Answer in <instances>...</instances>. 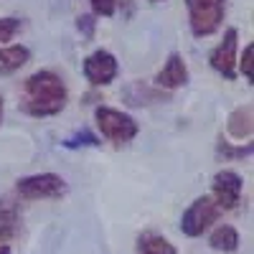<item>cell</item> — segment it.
I'll use <instances>...</instances> for the list:
<instances>
[{"label":"cell","instance_id":"277c9868","mask_svg":"<svg viewBox=\"0 0 254 254\" xmlns=\"http://www.w3.org/2000/svg\"><path fill=\"white\" fill-rule=\"evenodd\" d=\"M15 190L18 196H23L28 201H38V198H61L66 193V181L56 173H36V176H26L15 181Z\"/></svg>","mask_w":254,"mask_h":254},{"label":"cell","instance_id":"44dd1931","mask_svg":"<svg viewBox=\"0 0 254 254\" xmlns=\"http://www.w3.org/2000/svg\"><path fill=\"white\" fill-rule=\"evenodd\" d=\"M0 254H10V247L8 244H0Z\"/></svg>","mask_w":254,"mask_h":254},{"label":"cell","instance_id":"e0dca14e","mask_svg":"<svg viewBox=\"0 0 254 254\" xmlns=\"http://www.w3.org/2000/svg\"><path fill=\"white\" fill-rule=\"evenodd\" d=\"M20 28H23L20 18H0V46H3L5 41H13Z\"/></svg>","mask_w":254,"mask_h":254},{"label":"cell","instance_id":"9a60e30c","mask_svg":"<svg viewBox=\"0 0 254 254\" xmlns=\"http://www.w3.org/2000/svg\"><path fill=\"white\" fill-rule=\"evenodd\" d=\"M61 145L66 147V150H79V147H97V145H102V140H99L92 130L81 127V130H76V132L69 135L66 140H61Z\"/></svg>","mask_w":254,"mask_h":254},{"label":"cell","instance_id":"7402d4cb","mask_svg":"<svg viewBox=\"0 0 254 254\" xmlns=\"http://www.w3.org/2000/svg\"><path fill=\"white\" fill-rule=\"evenodd\" d=\"M0 120H3V99H0Z\"/></svg>","mask_w":254,"mask_h":254},{"label":"cell","instance_id":"ba28073f","mask_svg":"<svg viewBox=\"0 0 254 254\" xmlns=\"http://www.w3.org/2000/svg\"><path fill=\"white\" fill-rule=\"evenodd\" d=\"M237 41H239V31L237 28H226L224 41L216 49H211V54H208L211 69L219 71L226 79L237 76Z\"/></svg>","mask_w":254,"mask_h":254},{"label":"cell","instance_id":"6da1fadb","mask_svg":"<svg viewBox=\"0 0 254 254\" xmlns=\"http://www.w3.org/2000/svg\"><path fill=\"white\" fill-rule=\"evenodd\" d=\"M66 102H69L66 84H64V79L51 69L33 71L23 81L20 110L31 117H54L66 107Z\"/></svg>","mask_w":254,"mask_h":254},{"label":"cell","instance_id":"30bf717a","mask_svg":"<svg viewBox=\"0 0 254 254\" xmlns=\"http://www.w3.org/2000/svg\"><path fill=\"white\" fill-rule=\"evenodd\" d=\"M252 130H254V107L252 104H242V107H237L229 115L226 132L234 140H249Z\"/></svg>","mask_w":254,"mask_h":254},{"label":"cell","instance_id":"9c48e42d","mask_svg":"<svg viewBox=\"0 0 254 254\" xmlns=\"http://www.w3.org/2000/svg\"><path fill=\"white\" fill-rule=\"evenodd\" d=\"M155 84L160 89H178V87H186L188 84V66L178 51H173L168 56V61L163 64V69L155 76Z\"/></svg>","mask_w":254,"mask_h":254},{"label":"cell","instance_id":"603a6c76","mask_svg":"<svg viewBox=\"0 0 254 254\" xmlns=\"http://www.w3.org/2000/svg\"><path fill=\"white\" fill-rule=\"evenodd\" d=\"M150 3H163V0H150Z\"/></svg>","mask_w":254,"mask_h":254},{"label":"cell","instance_id":"8992f818","mask_svg":"<svg viewBox=\"0 0 254 254\" xmlns=\"http://www.w3.org/2000/svg\"><path fill=\"white\" fill-rule=\"evenodd\" d=\"M242 190H244V181L237 171H219L211 183V198L219 206V211H231L242 203Z\"/></svg>","mask_w":254,"mask_h":254},{"label":"cell","instance_id":"ffe728a7","mask_svg":"<svg viewBox=\"0 0 254 254\" xmlns=\"http://www.w3.org/2000/svg\"><path fill=\"white\" fill-rule=\"evenodd\" d=\"M94 26H97V20H94L92 15H79V18H76V28L87 36V38L94 36Z\"/></svg>","mask_w":254,"mask_h":254},{"label":"cell","instance_id":"5b68a950","mask_svg":"<svg viewBox=\"0 0 254 254\" xmlns=\"http://www.w3.org/2000/svg\"><path fill=\"white\" fill-rule=\"evenodd\" d=\"M219 214H221V211L214 203V198H211V196H198L193 203L183 211V216H181V231H183L186 237H201L211 224H216Z\"/></svg>","mask_w":254,"mask_h":254},{"label":"cell","instance_id":"ac0fdd59","mask_svg":"<svg viewBox=\"0 0 254 254\" xmlns=\"http://www.w3.org/2000/svg\"><path fill=\"white\" fill-rule=\"evenodd\" d=\"M252 56H254V46L252 44H247L244 46V54H242V59H239V69H242V74H244V79L252 84V79H254V74H252Z\"/></svg>","mask_w":254,"mask_h":254},{"label":"cell","instance_id":"3957f363","mask_svg":"<svg viewBox=\"0 0 254 254\" xmlns=\"http://www.w3.org/2000/svg\"><path fill=\"white\" fill-rule=\"evenodd\" d=\"M94 120H97L102 137H107L115 145H127L140 132V125L135 122V117H130L122 110H115V107H104V104L94 110Z\"/></svg>","mask_w":254,"mask_h":254},{"label":"cell","instance_id":"2e32d148","mask_svg":"<svg viewBox=\"0 0 254 254\" xmlns=\"http://www.w3.org/2000/svg\"><path fill=\"white\" fill-rule=\"evenodd\" d=\"M216 150H219V155H224V160H237V158H247V155H252V150H254V147H252V142L234 147L231 142L221 140V142L216 145Z\"/></svg>","mask_w":254,"mask_h":254},{"label":"cell","instance_id":"7a4b0ae2","mask_svg":"<svg viewBox=\"0 0 254 254\" xmlns=\"http://www.w3.org/2000/svg\"><path fill=\"white\" fill-rule=\"evenodd\" d=\"M188 26L196 38L214 36L226 15V0H186Z\"/></svg>","mask_w":254,"mask_h":254},{"label":"cell","instance_id":"8fae6325","mask_svg":"<svg viewBox=\"0 0 254 254\" xmlns=\"http://www.w3.org/2000/svg\"><path fill=\"white\" fill-rule=\"evenodd\" d=\"M28 61H31V49L23 46V44L0 49V76L15 74L20 66H26Z\"/></svg>","mask_w":254,"mask_h":254},{"label":"cell","instance_id":"52a82bcc","mask_svg":"<svg viewBox=\"0 0 254 254\" xmlns=\"http://www.w3.org/2000/svg\"><path fill=\"white\" fill-rule=\"evenodd\" d=\"M117 74H120V64L115 54H110L107 49H97L94 54L84 59V76L94 87H107L117 79Z\"/></svg>","mask_w":254,"mask_h":254},{"label":"cell","instance_id":"5bb4252c","mask_svg":"<svg viewBox=\"0 0 254 254\" xmlns=\"http://www.w3.org/2000/svg\"><path fill=\"white\" fill-rule=\"evenodd\" d=\"M20 229L18 208L10 203H0V244H8Z\"/></svg>","mask_w":254,"mask_h":254},{"label":"cell","instance_id":"7c38bea8","mask_svg":"<svg viewBox=\"0 0 254 254\" xmlns=\"http://www.w3.org/2000/svg\"><path fill=\"white\" fill-rule=\"evenodd\" d=\"M135 254H178V249H176V244H171V239H165L163 234L145 231V234L137 237Z\"/></svg>","mask_w":254,"mask_h":254},{"label":"cell","instance_id":"d6986e66","mask_svg":"<svg viewBox=\"0 0 254 254\" xmlns=\"http://www.w3.org/2000/svg\"><path fill=\"white\" fill-rule=\"evenodd\" d=\"M89 5H92V10H94L97 15L110 18V15H115V10H117V0H89Z\"/></svg>","mask_w":254,"mask_h":254},{"label":"cell","instance_id":"4fadbf2b","mask_svg":"<svg viewBox=\"0 0 254 254\" xmlns=\"http://www.w3.org/2000/svg\"><path fill=\"white\" fill-rule=\"evenodd\" d=\"M208 244H211V249H216V252H226V254H231V252H237V249H239L242 239H239V231H237L234 226L221 224V226H216L214 231H211Z\"/></svg>","mask_w":254,"mask_h":254}]
</instances>
